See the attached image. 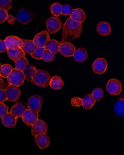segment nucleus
Listing matches in <instances>:
<instances>
[{
    "instance_id": "nucleus-1",
    "label": "nucleus",
    "mask_w": 124,
    "mask_h": 155,
    "mask_svg": "<svg viewBox=\"0 0 124 155\" xmlns=\"http://www.w3.org/2000/svg\"><path fill=\"white\" fill-rule=\"evenodd\" d=\"M82 32V23L69 17L62 26L61 41L71 42L73 39L79 37Z\"/></svg>"
},
{
    "instance_id": "nucleus-2",
    "label": "nucleus",
    "mask_w": 124,
    "mask_h": 155,
    "mask_svg": "<svg viewBox=\"0 0 124 155\" xmlns=\"http://www.w3.org/2000/svg\"><path fill=\"white\" fill-rule=\"evenodd\" d=\"M50 81L51 77L50 74L47 71L43 70H37L31 79V81L33 84L44 88H46L50 85Z\"/></svg>"
},
{
    "instance_id": "nucleus-3",
    "label": "nucleus",
    "mask_w": 124,
    "mask_h": 155,
    "mask_svg": "<svg viewBox=\"0 0 124 155\" xmlns=\"http://www.w3.org/2000/svg\"><path fill=\"white\" fill-rule=\"evenodd\" d=\"M26 77L22 71L18 68H13L12 71L8 77V83L10 85H14L16 86H21L22 85L25 80Z\"/></svg>"
},
{
    "instance_id": "nucleus-4",
    "label": "nucleus",
    "mask_w": 124,
    "mask_h": 155,
    "mask_svg": "<svg viewBox=\"0 0 124 155\" xmlns=\"http://www.w3.org/2000/svg\"><path fill=\"white\" fill-rule=\"evenodd\" d=\"M106 91L111 95L118 96L122 91V84L120 81L116 79H111L106 86Z\"/></svg>"
},
{
    "instance_id": "nucleus-5",
    "label": "nucleus",
    "mask_w": 124,
    "mask_h": 155,
    "mask_svg": "<svg viewBox=\"0 0 124 155\" xmlns=\"http://www.w3.org/2000/svg\"><path fill=\"white\" fill-rule=\"evenodd\" d=\"M43 104L42 97L39 95H34L28 97L27 100V107L31 110L38 113L42 110Z\"/></svg>"
},
{
    "instance_id": "nucleus-6",
    "label": "nucleus",
    "mask_w": 124,
    "mask_h": 155,
    "mask_svg": "<svg viewBox=\"0 0 124 155\" xmlns=\"http://www.w3.org/2000/svg\"><path fill=\"white\" fill-rule=\"evenodd\" d=\"M48 131V125L45 121L41 119H37L35 123L31 126V134L33 136L39 134H46Z\"/></svg>"
},
{
    "instance_id": "nucleus-7",
    "label": "nucleus",
    "mask_w": 124,
    "mask_h": 155,
    "mask_svg": "<svg viewBox=\"0 0 124 155\" xmlns=\"http://www.w3.org/2000/svg\"><path fill=\"white\" fill-rule=\"evenodd\" d=\"M8 100L10 102H16L21 97V91L18 86L9 85L5 88Z\"/></svg>"
},
{
    "instance_id": "nucleus-8",
    "label": "nucleus",
    "mask_w": 124,
    "mask_h": 155,
    "mask_svg": "<svg viewBox=\"0 0 124 155\" xmlns=\"http://www.w3.org/2000/svg\"><path fill=\"white\" fill-rule=\"evenodd\" d=\"M46 27L48 32L54 34L58 32L62 28V25L60 20L56 17H50L46 21Z\"/></svg>"
},
{
    "instance_id": "nucleus-9",
    "label": "nucleus",
    "mask_w": 124,
    "mask_h": 155,
    "mask_svg": "<svg viewBox=\"0 0 124 155\" xmlns=\"http://www.w3.org/2000/svg\"><path fill=\"white\" fill-rule=\"evenodd\" d=\"M23 122L28 127L32 126L38 119V113L31 109H27L22 117Z\"/></svg>"
},
{
    "instance_id": "nucleus-10",
    "label": "nucleus",
    "mask_w": 124,
    "mask_h": 155,
    "mask_svg": "<svg viewBox=\"0 0 124 155\" xmlns=\"http://www.w3.org/2000/svg\"><path fill=\"white\" fill-rule=\"evenodd\" d=\"M50 40V35L48 31H43L35 35L33 41L37 47L45 48L47 43Z\"/></svg>"
},
{
    "instance_id": "nucleus-11",
    "label": "nucleus",
    "mask_w": 124,
    "mask_h": 155,
    "mask_svg": "<svg viewBox=\"0 0 124 155\" xmlns=\"http://www.w3.org/2000/svg\"><path fill=\"white\" fill-rule=\"evenodd\" d=\"M108 64L105 58H99L94 60V63L92 64V70L95 73L101 74L105 73Z\"/></svg>"
},
{
    "instance_id": "nucleus-12",
    "label": "nucleus",
    "mask_w": 124,
    "mask_h": 155,
    "mask_svg": "<svg viewBox=\"0 0 124 155\" xmlns=\"http://www.w3.org/2000/svg\"><path fill=\"white\" fill-rule=\"evenodd\" d=\"M75 51V48L71 42L64 41L60 44L59 52L61 54L62 56L65 57L73 56Z\"/></svg>"
},
{
    "instance_id": "nucleus-13",
    "label": "nucleus",
    "mask_w": 124,
    "mask_h": 155,
    "mask_svg": "<svg viewBox=\"0 0 124 155\" xmlns=\"http://www.w3.org/2000/svg\"><path fill=\"white\" fill-rule=\"evenodd\" d=\"M4 41L7 45L8 49L22 48L25 41L23 39L18 38V37L13 35L8 36Z\"/></svg>"
},
{
    "instance_id": "nucleus-14",
    "label": "nucleus",
    "mask_w": 124,
    "mask_h": 155,
    "mask_svg": "<svg viewBox=\"0 0 124 155\" xmlns=\"http://www.w3.org/2000/svg\"><path fill=\"white\" fill-rule=\"evenodd\" d=\"M16 20L22 24H28L32 21L33 19V14L29 11H28L25 9H22L19 10L16 13Z\"/></svg>"
},
{
    "instance_id": "nucleus-15",
    "label": "nucleus",
    "mask_w": 124,
    "mask_h": 155,
    "mask_svg": "<svg viewBox=\"0 0 124 155\" xmlns=\"http://www.w3.org/2000/svg\"><path fill=\"white\" fill-rule=\"evenodd\" d=\"M7 54L8 57L14 62L25 56V51L22 48L8 49Z\"/></svg>"
},
{
    "instance_id": "nucleus-16",
    "label": "nucleus",
    "mask_w": 124,
    "mask_h": 155,
    "mask_svg": "<svg viewBox=\"0 0 124 155\" xmlns=\"http://www.w3.org/2000/svg\"><path fill=\"white\" fill-rule=\"evenodd\" d=\"M35 142L39 148L44 149L50 146V140L45 134H42L35 136Z\"/></svg>"
},
{
    "instance_id": "nucleus-17",
    "label": "nucleus",
    "mask_w": 124,
    "mask_h": 155,
    "mask_svg": "<svg viewBox=\"0 0 124 155\" xmlns=\"http://www.w3.org/2000/svg\"><path fill=\"white\" fill-rule=\"evenodd\" d=\"M26 110H27V107L22 102H18L14 104L13 107L11 108L10 113L14 117H16V118H19V117H22Z\"/></svg>"
},
{
    "instance_id": "nucleus-18",
    "label": "nucleus",
    "mask_w": 124,
    "mask_h": 155,
    "mask_svg": "<svg viewBox=\"0 0 124 155\" xmlns=\"http://www.w3.org/2000/svg\"><path fill=\"white\" fill-rule=\"evenodd\" d=\"M2 124L8 128H13L16 124V117H14L11 113H7L2 118Z\"/></svg>"
},
{
    "instance_id": "nucleus-19",
    "label": "nucleus",
    "mask_w": 124,
    "mask_h": 155,
    "mask_svg": "<svg viewBox=\"0 0 124 155\" xmlns=\"http://www.w3.org/2000/svg\"><path fill=\"white\" fill-rule=\"evenodd\" d=\"M70 17L75 20V21H78L81 22V23L85 21L86 20V14L84 11L81 9V8L73 9L71 14Z\"/></svg>"
},
{
    "instance_id": "nucleus-20",
    "label": "nucleus",
    "mask_w": 124,
    "mask_h": 155,
    "mask_svg": "<svg viewBox=\"0 0 124 155\" xmlns=\"http://www.w3.org/2000/svg\"><path fill=\"white\" fill-rule=\"evenodd\" d=\"M73 58L75 61L82 63L88 58V52L85 48H81L75 50L73 54Z\"/></svg>"
},
{
    "instance_id": "nucleus-21",
    "label": "nucleus",
    "mask_w": 124,
    "mask_h": 155,
    "mask_svg": "<svg viewBox=\"0 0 124 155\" xmlns=\"http://www.w3.org/2000/svg\"><path fill=\"white\" fill-rule=\"evenodd\" d=\"M97 32L100 35L107 36L111 34V27L109 23L106 22H101L97 26Z\"/></svg>"
},
{
    "instance_id": "nucleus-22",
    "label": "nucleus",
    "mask_w": 124,
    "mask_h": 155,
    "mask_svg": "<svg viewBox=\"0 0 124 155\" xmlns=\"http://www.w3.org/2000/svg\"><path fill=\"white\" fill-rule=\"evenodd\" d=\"M114 112L120 117L124 116V95L119 97L114 104Z\"/></svg>"
},
{
    "instance_id": "nucleus-23",
    "label": "nucleus",
    "mask_w": 124,
    "mask_h": 155,
    "mask_svg": "<svg viewBox=\"0 0 124 155\" xmlns=\"http://www.w3.org/2000/svg\"><path fill=\"white\" fill-rule=\"evenodd\" d=\"M96 102V100L94 98L92 94H87L82 98V107L85 110H90Z\"/></svg>"
},
{
    "instance_id": "nucleus-24",
    "label": "nucleus",
    "mask_w": 124,
    "mask_h": 155,
    "mask_svg": "<svg viewBox=\"0 0 124 155\" xmlns=\"http://www.w3.org/2000/svg\"><path fill=\"white\" fill-rule=\"evenodd\" d=\"M61 43L59 42L55 39H50L45 45V50H50L52 52L56 54L58 51H59L60 45Z\"/></svg>"
},
{
    "instance_id": "nucleus-25",
    "label": "nucleus",
    "mask_w": 124,
    "mask_h": 155,
    "mask_svg": "<svg viewBox=\"0 0 124 155\" xmlns=\"http://www.w3.org/2000/svg\"><path fill=\"white\" fill-rule=\"evenodd\" d=\"M63 85H64V82H63L62 79L60 78V77L54 76L52 77V78L51 79L50 86L52 89H53V90H60Z\"/></svg>"
},
{
    "instance_id": "nucleus-26",
    "label": "nucleus",
    "mask_w": 124,
    "mask_h": 155,
    "mask_svg": "<svg viewBox=\"0 0 124 155\" xmlns=\"http://www.w3.org/2000/svg\"><path fill=\"white\" fill-rule=\"evenodd\" d=\"M37 46L35 44V43L33 41V40H25L24 44H23L22 45V50H24L25 52H27L28 54H32L34 50H35Z\"/></svg>"
},
{
    "instance_id": "nucleus-27",
    "label": "nucleus",
    "mask_w": 124,
    "mask_h": 155,
    "mask_svg": "<svg viewBox=\"0 0 124 155\" xmlns=\"http://www.w3.org/2000/svg\"><path fill=\"white\" fill-rule=\"evenodd\" d=\"M37 71L36 68L33 64H28L27 67H26L24 71H23V73H24L26 77V79H27V81H29V79H32V77H33L34 74L35 73V72Z\"/></svg>"
},
{
    "instance_id": "nucleus-28",
    "label": "nucleus",
    "mask_w": 124,
    "mask_h": 155,
    "mask_svg": "<svg viewBox=\"0 0 124 155\" xmlns=\"http://www.w3.org/2000/svg\"><path fill=\"white\" fill-rule=\"evenodd\" d=\"M13 68L12 67L10 64H1V71H0V75L3 78H8L9 74L12 71Z\"/></svg>"
},
{
    "instance_id": "nucleus-29",
    "label": "nucleus",
    "mask_w": 124,
    "mask_h": 155,
    "mask_svg": "<svg viewBox=\"0 0 124 155\" xmlns=\"http://www.w3.org/2000/svg\"><path fill=\"white\" fill-rule=\"evenodd\" d=\"M50 10L52 14L54 16L58 17L62 14V5H60L59 3H54L50 6Z\"/></svg>"
},
{
    "instance_id": "nucleus-30",
    "label": "nucleus",
    "mask_w": 124,
    "mask_h": 155,
    "mask_svg": "<svg viewBox=\"0 0 124 155\" xmlns=\"http://www.w3.org/2000/svg\"><path fill=\"white\" fill-rule=\"evenodd\" d=\"M14 62H15V68H18V69L22 71H24L25 68L27 67V66L28 64V62L27 59L25 58V57H23V58L16 60V61H15Z\"/></svg>"
},
{
    "instance_id": "nucleus-31",
    "label": "nucleus",
    "mask_w": 124,
    "mask_h": 155,
    "mask_svg": "<svg viewBox=\"0 0 124 155\" xmlns=\"http://www.w3.org/2000/svg\"><path fill=\"white\" fill-rule=\"evenodd\" d=\"M54 58H55V54L52 52L50 50H45L44 54H43L42 60L46 62H51L52 61H53Z\"/></svg>"
},
{
    "instance_id": "nucleus-32",
    "label": "nucleus",
    "mask_w": 124,
    "mask_h": 155,
    "mask_svg": "<svg viewBox=\"0 0 124 155\" xmlns=\"http://www.w3.org/2000/svg\"><path fill=\"white\" fill-rule=\"evenodd\" d=\"M45 50V48L37 47L35 50H34L33 52L31 54V56H32L33 58L37 59V60L42 59L43 54H44Z\"/></svg>"
},
{
    "instance_id": "nucleus-33",
    "label": "nucleus",
    "mask_w": 124,
    "mask_h": 155,
    "mask_svg": "<svg viewBox=\"0 0 124 155\" xmlns=\"http://www.w3.org/2000/svg\"><path fill=\"white\" fill-rule=\"evenodd\" d=\"M92 96H93L94 98L96 100V102H99L101 100L103 97V91L100 88H96L94 89L92 91Z\"/></svg>"
},
{
    "instance_id": "nucleus-34",
    "label": "nucleus",
    "mask_w": 124,
    "mask_h": 155,
    "mask_svg": "<svg viewBox=\"0 0 124 155\" xmlns=\"http://www.w3.org/2000/svg\"><path fill=\"white\" fill-rule=\"evenodd\" d=\"M12 0H0V8L8 10L12 8Z\"/></svg>"
},
{
    "instance_id": "nucleus-35",
    "label": "nucleus",
    "mask_w": 124,
    "mask_h": 155,
    "mask_svg": "<svg viewBox=\"0 0 124 155\" xmlns=\"http://www.w3.org/2000/svg\"><path fill=\"white\" fill-rule=\"evenodd\" d=\"M73 8L68 4H64L62 5V14L65 16L71 15V14L73 11Z\"/></svg>"
},
{
    "instance_id": "nucleus-36",
    "label": "nucleus",
    "mask_w": 124,
    "mask_h": 155,
    "mask_svg": "<svg viewBox=\"0 0 124 155\" xmlns=\"http://www.w3.org/2000/svg\"><path fill=\"white\" fill-rule=\"evenodd\" d=\"M71 105L75 107H79L82 106V98L78 97H74L71 99Z\"/></svg>"
},
{
    "instance_id": "nucleus-37",
    "label": "nucleus",
    "mask_w": 124,
    "mask_h": 155,
    "mask_svg": "<svg viewBox=\"0 0 124 155\" xmlns=\"http://www.w3.org/2000/svg\"><path fill=\"white\" fill-rule=\"evenodd\" d=\"M8 112V107L3 102L0 103V117L3 118Z\"/></svg>"
},
{
    "instance_id": "nucleus-38",
    "label": "nucleus",
    "mask_w": 124,
    "mask_h": 155,
    "mask_svg": "<svg viewBox=\"0 0 124 155\" xmlns=\"http://www.w3.org/2000/svg\"><path fill=\"white\" fill-rule=\"evenodd\" d=\"M8 16V14L7 12V10L0 8V23H4V22L7 20Z\"/></svg>"
},
{
    "instance_id": "nucleus-39",
    "label": "nucleus",
    "mask_w": 124,
    "mask_h": 155,
    "mask_svg": "<svg viewBox=\"0 0 124 155\" xmlns=\"http://www.w3.org/2000/svg\"><path fill=\"white\" fill-rule=\"evenodd\" d=\"M8 50L7 45L5 44L4 40H0V52L4 53Z\"/></svg>"
},
{
    "instance_id": "nucleus-40",
    "label": "nucleus",
    "mask_w": 124,
    "mask_h": 155,
    "mask_svg": "<svg viewBox=\"0 0 124 155\" xmlns=\"http://www.w3.org/2000/svg\"><path fill=\"white\" fill-rule=\"evenodd\" d=\"M6 100H8V97L5 90H4L1 89V90H0V102H4Z\"/></svg>"
},
{
    "instance_id": "nucleus-41",
    "label": "nucleus",
    "mask_w": 124,
    "mask_h": 155,
    "mask_svg": "<svg viewBox=\"0 0 124 155\" xmlns=\"http://www.w3.org/2000/svg\"><path fill=\"white\" fill-rule=\"evenodd\" d=\"M16 18H15V17H14L12 15H8V18H7V21L8 22V23H9L10 25H14L16 23Z\"/></svg>"
},
{
    "instance_id": "nucleus-42",
    "label": "nucleus",
    "mask_w": 124,
    "mask_h": 155,
    "mask_svg": "<svg viewBox=\"0 0 124 155\" xmlns=\"http://www.w3.org/2000/svg\"><path fill=\"white\" fill-rule=\"evenodd\" d=\"M0 81H1V89H2V90H4L5 86V85H6V83L4 81V80L2 79V77Z\"/></svg>"
}]
</instances>
